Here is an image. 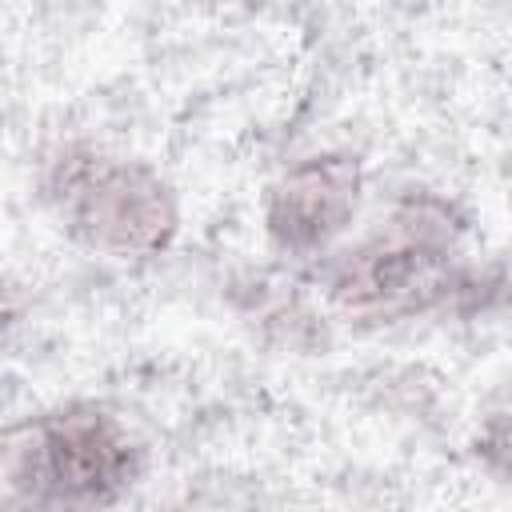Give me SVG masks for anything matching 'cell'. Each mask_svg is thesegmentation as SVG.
Wrapping results in <instances>:
<instances>
[{
	"instance_id": "8",
	"label": "cell",
	"mask_w": 512,
	"mask_h": 512,
	"mask_svg": "<svg viewBox=\"0 0 512 512\" xmlns=\"http://www.w3.org/2000/svg\"><path fill=\"white\" fill-rule=\"evenodd\" d=\"M196 4H204V8H212V12H256V8H264L268 0H196Z\"/></svg>"
},
{
	"instance_id": "5",
	"label": "cell",
	"mask_w": 512,
	"mask_h": 512,
	"mask_svg": "<svg viewBox=\"0 0 512 512\" xmlns=\"http://www.w3.org/2000/svg\"><path fill=\"white\" fill-rule=\"evenodd\" d=\"M236 316L280 352H316L328 344V320L308 304L304 288L280 272L252 268L228 284Z\"/></svg>"
},
{
	"instance_id": "2",
	"label": "cell",
	"mask_w": 512,
	"mask_h": 512,
	"mask_svg": "<svg viewBox=\"0 0 512 512\" xmlns=\"http://www.w3.org/2000/svg\"><path fill=\"white\" fill-rule=\"evenodd\" d=\"M36 200L76 248L120 264L164 256L184 224L180 196L156 164L88 136L40 152Z\"/></svg>"
},
{
	"instance_id": "7",
	"label": "cell",
	"mask_w": 512,
	"mask_h": 512,
	"mask_svg": "<svg viewBox=\"0 0 512 512\" xmlns=\"http://www.w3.org/2000/svg\"><path fill=\"white\" fill-rule=\"evenodd\" d=\"M24 308H28V296H24V288H20L16 280L0 276V352H4L8 336L16 332V324L24 320Z\"/></svg>"
},
{
	"instance_id": "6",
	"label": "cell",
	"mask_w": 512,
	"mask_h": 512,
	"mask_svg": "<svg viewBox=\"0 0 512 512\" xmlns=\"http://www.w3.org/2000/svg\"><path fill=\"white\" fill-rule=\"evenodd\" d=\"M480 468L504 484L508 476V424H504V404H496L488 412V420L480 424Z\"/></svg>"
},
{
	"instance_id": "1",
	"label": "cell",
	"mask_w": 512,
	"mask_h": 512,
	"mask_svg": "<svg viewBox=\"0 0 512 512\" xmlns=\"http://www.w3.org/2000/svg\"><path fill=\"white\" fill-rule=\"evenodd\" d=\"M468 232L472 220L452 196L400 192L360 240L320 256L316 280L332 316L356 332H384L428 316L476 320L496 312L504 260H472Z\"/></svg>"
},
{
	"instance_id": "3",
	"label": "cell",
	"mask_w": 512,
	"mask_h": 512,
	"mask_svg": "<svg viewBox=\"0 0 512 512\" xmlns=\"http://www.w3.org/2000/svg\"><path fill=\"white\" fill-rule=\"evenodd\" d=\"M148 452L112 408L68 400L0 428V500L24 508H112L144 480Z\"/></svg>"
},
{
	"instance_id": "4",
	"label": "cell",
	"mask_w": 512,
	"mask_h": 512,
	"mask_svg": "<svg viewBox=\"0 0 512 512\" xmlns=\"http://www.w3.org/2000/svg\"><path fill=\"white\" fill-rule=\"evenodd\" d=\"M364 160L352 148H316L284 164L264 196L260 224L276 256L320 260L356 224L364 204Z\"/></svg>"
}]
</instances>
